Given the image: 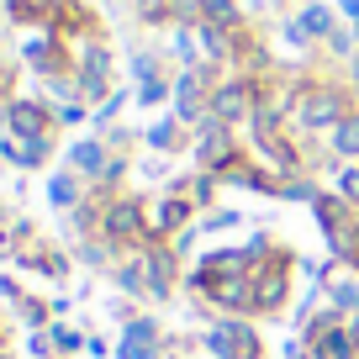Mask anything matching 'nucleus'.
I'll return each instance as SVG.
<instances>
[{"label":"nucleus","mask_w":359,"mask_h":359,"mask_svg":"<svg viewBox=\"0 0 359 359\" xmlns=\"http://www.w3.org/2000/svg\"><path fill=\"white\" fill-rule=\"evenodd\" d=\"M306 122L323 127V122H338V95H317L312 106H306Z\"/></svg>","instance_id":"nucleus-1"},{"label":"nucleus","mask_w":359,"mask_h":359,"mask_svg":"<svg viewBox=\"0 0 359 359\" xmlns=\"http://www.w3.org/2000/svg\"><path fill=\"white\" fill-rule=\"evenodd\" d=\"M333 143H338V154H359V122H344Z\"/></svg>","instance_id":"nucleus-2"},{"label":"nucleus","mask_w":359,"mask_h":359,"mask_svg":"<svg viewBox=\"0 0 359 359\" xmlns=\"http://www.w3.org/2000/svg\"><path fill=\"white\" fill-rule=\"evenodd\" d=\"M217 111H222V116H233V111H243V95H238V90H227L222 101H217Z\"/></svg>","instance_id":"nucleus-3"},{"label":"nucleus","mask_w":359,"mask_h":359,"mask_svg":"<svg viewBox=\"0 0 359 359\" xmlns=\"http://www.w3.org/2000/svg\"><path fill=\"white\" fill-rule=\"evenodd\" d=\"M344 196H354V201H359V169H348V175H344Z\"/></svg>","instance_id":"nucleus-4"}]
</instances>
